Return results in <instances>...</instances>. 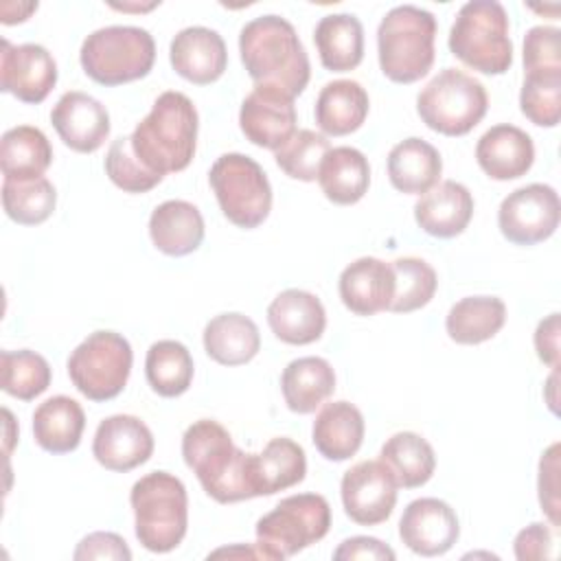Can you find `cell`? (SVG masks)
<instances>
[{"mask_svg":"<svg viewBox=\"0 0 561 561\" xmlns=\"http://www.w3.org/2000/svg\"><path fill=\"white\" fill-rule=\"evenodd\" d=\"M394 550L390 546H386L383 541H379L377 537H348L344 539L335 552L333 559L335 561H355V559H373V561H394Z\"/></svg>","mask_w":561,"mask_h":561,"instance_id":"obj_48","label":"cell"},{"mask_svg":"<svg viewBox=\"0 0 561 561\" xmlns=\"http://www.w3.org/2000/svg\"><path fill=\"white\" fill-rule=\"evenodd\" d=\"M320 64L333 72L355 70L364 59V26L353 13L320 18L313 31Z\"/></svg>","mask_w":561,"mask_h":561,"instance_id":"obj_33","label":"cell"},{"mask_svg":"<svg viewBox=\"0 0 561 561\" xmlns=\"http://www.w3.org/2000/svg\"><path fill=\"white\" fill-rule=\"evenodd\" d=\"M215 557H248V559H261V552L256 546H234V548H219L208 554V559Z\"/></svg>","mask_w":561,"mask_h":561,"instance_id":"obj_50","label":"cell"},{"mask_svg":"<svg viewBox=\"0 0 561 561\" xmlns=\"http://www.w3.org/2000/svg\"><path fill=\"white\" fill-rule=\"evenodd\" d=\"M153 454V434L147 423L134 414H112L94 432L92 456L110 471H131L145 465Z\"/></svg>","mask_w":561,"mask_h":561,"instance_id":"obj_17","label":"cell"},{"mask_svg":"<svg viewBox=\"0 0 561 561\" xmlns=\"http://www.w3.org/2000/svg\"><path fill=\"white\" fill-rule=\"evenodd\" d=\"M484 85L458 68L440 70L416 96L421 121L443 136L469 134L486 114Z\"/></svg>","mask_w":561,"mask_h":561,"instance_id":"obj_9","label":"cell"},{"mask_svg":"<svg viewBox=\"0 0 561 561\" xmlns=\"http://www.w3.org/2000/svg\"><path fill=\"white\" fill-rule=\"evenodd\" d=\"M199 116L193 101L178 90L162 92L149 114L131 131V147L140 162L158 173L184 171L197 147Z\"/></svg>","mask_w":561,"mask_h":561,"instance_id":"obj_3","label":"cell"},{"mask_svg":"<svg viewBox=\"0 0 561 561\" xmlns=\"http://www.w3.org/2000/svg\"><path fill=\"white\" fill-rule=\"evenodd\" d=\"M2 390L20 401H33L50 386V366L48 362L28 348L2 351Z\"/></svg>","mask_w":561,"mask_h":561,"instance_id":"obj_40","label":"cell"},{"mask_svg":"<svg viewBox=\"0 0 561 561\" xmlns=\"http://www.w3.org/2000/svg\"><path fill=\"white\" fill-rule=\"evenodd\" d=\"M473 217V197L456 180H443L425 191L414 204L419 228L438 239H451L465 232Z\"/></svg>","mask_w":561,"mask_h":561,"instance_id":"obj_22","label":"cell"},{"mask_svg":"<svg viewBox=\"0 0 561 561\" xmlns=\"http://www.w3.org/2000/svg\"><path fill=\"white\" fill-rule=\"evenodd\" d=\"M131 344L116 331L90 333L68 357V377L90 401H110L123 392L131 373Z\"/></svg>","mask_w":561,"mask_h":561,"instance_id":"obj_11","label":"cell"},{"mask_svg":"<svg viewBox=\"0 0 561 561\" xmlns=\"http://www.w3.org/2000/svg\"><path fill=\"white\" fill-rule=\"evenodd\" d=\"M476 160L491 180H517L530 171L535 162V145L524 129L500 123L480 136Z\"/></svg>","mask_w":561,"mask_h":561,"instance_id":"obj_21","label":"cell"},{"mask_svg":"<svg viewBox=\"0 0 561 561\" xmlns=\"http://www.w3.org/2000/svg\"><path fill=\"white\" fill-rule=\"evenodd\" d=\"M208 182L224 217L245 230L261 226L272 210V186L263 167L245 153L219 156Z\"/></svg>","mask_w":561,"mask_h":561,"instance_id":"obj_10","label":"cell"},{"mask_svg":"<svg viewBox=\"0 0 561 561\" xmlns=\"http://www.w3.org/2000/svg\"><path fill=\"white\" fill-rule=\"evenodd\" d=\"M105 173L125 193H147L162 182V175L149 171L131 147L129 136L116 138L105 156Z\"/></svg>","mask_w":561,"mask_h":561,"instance_id":"obj_43","label":"cell"},{"mask_svg":"<svg viewBox=\"0 0 561 561\" xmlns=\"http://www.w3.org/2000/svg\"><path fill=\"white\" fill-rule=\"evenodd\" d=\"M75 561H92V559H105V561H129L131 550L127 548V541L116 533H90L79 541L72 554Z\"/></svg>","mask_w":561,"mask_h":561,"instance_id":"obj_46","label":"cell"},{"mask_svg":"<svg viewBox=\"0 0 561 561\" xmlns=\"http://www.w3.org/2000/svg\"><path fill=\"white\" fill-rule=\"evenodd\" d=\"M272 333L294 346H305L322 337L327 313L318 296L305 289H285L267 307Z\"/></svg>","mask_w":561,"mask_h":561,"instance_id":"obj_23","label":"cell"},{"mask_svg":"<svg viewBox=\"0 0 561 561\" xmlns=\"http://www.w3.org/2000/svg\"><path fill=\"white\" fill-rule=\"evenodd\" d=\"M368 92L353 79L329 81L316 99V123L327 136L357 131L368 116Z\"/></svg>","mask_w":561,"mask_h":561,"instance_id":"obj_28","label":"cell"},{"mask_svg":"<svg viewBox=\"0 0 561 561\" xmlns=\"http://www.w3.org/2000/svg\"><path fill=\"white\" fill-rule=\"evenodd\" d=\"M394 296L390 302L392 313H410L425 307L438 287L434 267L419 256H401L392 263Z\"/></svg>","mask_w":561,"mask_h":561,"instance_id":"obj_39","label":"cell"},{"mask_svg":"<svg viewBox=\"0 0 561 561\" xmlns=\"http://www.w3.org/2000/svg\"><path fill=\"white\" fill-rule=\"evenodd\" d=\"M50 123L64 145L77 153H94L112 129L107 107L79 90L59 96L50 112Z\"/></svg>","mask_w":561,"mask_h":561,"instance_id":"obj_18","label":"cell"},{"mask_svg":"<svg viewBox=\"0 0 561 561\" xmlns=\"http://www.w3.org/2000/svg\"><path fill=\"white\" fill-rule=\"evenodd\" d=\"M204 351L221 366H241L261 351V333L252 318L230 311L215 316L204 327Z\"/></svg>","mask_w":561,"mask_h":561,"instance_id":"obj_29","label":"cell"},{"mask_svg":"<svg viewBox=\"0 0 561 561\" xmlns=\"http://www.w3.org/2000/svg\"><path fill=\"white\" fill-rule=\"evenodd\" d=\"M280 390L291 412L311 414L335 390L333 366L324 357H298L285 366L280 375Z\"/></svg>","mask_w":561,"mask_h":561,"instance_id":"obj_32","label":"cell"},{"mask_svg":"<svg viewBox=\"0 0 561 561\" xmlns=\"http://www.w3.org/2000/svg\"><path fill=\"white\" fill-rule=\"evenodd\" d=\"M169 61L182 79L195 85H208L228 68L226 42L213 28L186 26L171 39Z\"/></svg>","mask_w":561,"mask_h":561,"instance_id":"obj_19","label":"cell"},{"mask_svg":"<svg viewBox=\"0 0 561 561\" xmlns=\"http://www.w3.org/2000/svg\"><path fill=\"white\" fill-rule=\"evenodd\" d=\"M331 506L320 493H298L280 500L256 522V548L261 559L283 561L327 537Z\"/></svg>","mask_w":561,"mask_h":561,"instance_id":"obj_8","label":"cell"},{"mask_svg":"<svg viewBox=\"0 0 561 561\" xmlns=\"http://www.w3.org/2000/svg\"><path fill=\"white\" fill-rule=\"evenodd\" d=\"M401 541L421 557L445 554L460 537L456 511L438 497L412 500L399 519Z\"/></svg>","mask_w":561,"mask_h":561,"instance_id":"obj_16","label":"cell"},{"mask_svg":"<svg viewBox=\"0 0 561 561\" xmlns=\"http://www.w3.org/2000/svg\"><path fill=\"white\" fill-rule=\"evenodd\" d=\"M241 61L254 85H272L291 99L302 94L311 66L307 50L294 28L280 15H259L239 33Z\"/></svg>","mask_w":561,"mask_h":561,"instance_id":"obj_1","label":"cell"},{"mask_svg":"<svg viewBox=\"0 0 561 561\" xmlns=\"http://www.w3.org/2000/svg\"><path fill=\"white\" fill-rule=\"evenodd\" d=\"M307 456L305 449L287 438H272L261 454H252V482L256 497L274 495L305 480Z\"/></svg>","mask_w":561,"mask_h":561,"instance_id":"obj_30","label":"cell"},{"mask_svg":"<svg viewBox=\"0 0 561 561\" xmlns=\"http://www.w3.org/2000/svg\"><path fill=\"white\" fill-rule=\"evenodd\" d=\"M364 416L351 401L327 403L311 427V440L320 456L333 462L348 460L355 456L364 440Z\"/></svg>","mask_w":561,"mask_h":561,"instance_id":"obj_25","label":"cell"},{"mask_svg":"<svg viewBox=\"0 0 561 561\" xmlns=\"http://www.w3.org/2000/svg\"><path fill=\"white\" fill-rule=\"evenodd\" d=\"M515 557L519 561H533V559H552L554 557V537L552 530L541 524L533 522L530 526L522 528L513 541Z\"/></svg>","mask_w":561,"mask_h":561,"instance_id":"obj_47","label":"cell"},{"mask_svg":"<svg viewBox=\"0 0 561 561\" xmlns=\"http://www.w3.org/2000/svg\"><path fill=\"white\" fill-rule=\"evenodd\" d=\"M379 460L392 471L394 480L403 489H416L430 482L436 469V456L432 445L416 432L392 434L379 451Z\"/></svg>","mask_w":561,"mask_h":561,"instance_id":"obj_36","label":"cell"},{"mask_svg":"<svg viewBox=\"0 0 561 561\" xmlns=\"http://www.w3.org/2000/svg\"><path fill=\"white\" fill-rule=\"evenodd\" d=\"M561 219L559 195L550 184L533 182L508 193L497 210L504 239L515 245H535L554 234Z\"/></svg>","mask_w":561,"mask_h":561,"instance_id":"obj_12","label":"cell"},{"mask_svg":"<svg viewBox=\"0 0 561 561\" xmlns=\"http://www.w3.org/2000/svg\"><path fill=\"white\" fill-rule=\"evenodd\" d=\"M239 127L252 145L276 151L296 131L294 99L278 88L254 85L241 103Z\"/></svg>","mask_w":561,"mask_h":561,"instance_id":"obj_15","label":"cell"},{"mask_svg":"<svg viewBox=\"0 0 561 561\" xmlns=\"http://www.w3.org/2000/svg\"><path fill=\"white\" fill-rule=\"evenodd\" d=\"M519 110L539 127H557L561 118V72L526 75L519 92Z\"/></svg>","mask_w":561,"mask_h":561,"instance_id":"obj_42","label":"cell"},{"mask_svg":"<svg viewBox=\"0 0 561 561\" xmlns=\"http://www.w3.org/2000/svg\"><path fill=\"white\" fill-rule=\"evenodd\" d=\"M436 18L421 7L390 9L377 28V55L381 72L394 83L423 79L434 64Z\"/></svg>","mask_w":561,"mask_h":561,"instance_id":"obj_5","label":"cell"},{"mask_svg":"<svg viewBox=\"0 0 561 561\" xmlns=\"http://www.w3.org/2000/svg\"><path fill=\"white\" fill-rule=\"evenodd\" d=\"M561 31L554 26H533L524 37V72L543 75L561 72Z\"/></svg>","mask_w":561,"mask_h":561,"instance_id":"obj_44","label":"cell"},{"mask_svg":"<svg viewBox=\"0 0 561 561\" xmlns=\"http://www.w3.org/2000/svg\"><path fill=\"white\" fill-rule=\"evenodd\" d=\"M57 83V61L42 44H11L2 39L0 90L22 103H42Z\"/></svg>","mask_w":561,"mask_h":561,"instance_id":"obj_14","label":"cell"},{"mask_svg":"<svg viewBox=\"0 0 561 561\" xmlns=\"http://www.w3.org/2000/svg\"><path fill=\"white\" fill-rule=\"evenodd\" d=\"M337 291L344 307L355 316L388 311L394 296L392 265L375 256H359L342 270Z\"/></svg>","mask_w":561,"mask_h":561,"instance_id":"obj_20","label":"cell"},{"mask_svg":"<svg viewBox=\"0 0 561 561\" xmlns=\"http://www.w3.org/2000/svg\"><path fill=\"white\" fill-rule=\"evenodd\" d=\"M537 357L550 368L559 366V313L546 316L535 329Z\"/></svg>","mask_w":561,"mask_h":561,"instance_id":"obj_49","label":"cell"},{"mask_svg":"<svg viewBox=\"0 0 561 561\" xmlns=\"http://www.w3.org/2000/svg\"><path fill=\"white\" fill-rule=\"evenodd\" d=\"M53 162V147L46 134L33 125H18L2 134L0 169L4 180H35Z\"/></svg>","mask_w":561,"mask_h":561,"instance_id":"obj_34","label":"cell"},{"mask_svg":"<svg viewBox=\"0 0 561 561\" xmlns=\"http://www.w3.org/2000/svg\"><path fill=\"white\" fill-rule=\"evenodd\" d=\"M85 427V412L79 401L55 394L33 412L35 443L48 454H70L79 447Z\"/></svg>","mask_w":561,"mask_h":561,"instance_id":"obj_27","label":"cell"},{"mask_svg":"<svg viewBox=\"0 0 561 561\" xmlns=\"http://www.w3.org/2000/svg\"><path fill=\"white\" fill-rule=\"evenodd\" d=\"M557 368H559V366H554V368H552V375H550V379H548V383H546V386H548V390H550V392H548V408H550V410H552L554 414H557V397H554V383H557Z\"/></svg>","mask_w":561,"mask_h":561,"instance_id":"obj_51","label":"cell"},{"mask_svg":"<svg viewBox=\"0 0 561 561\" xmlns=\"http://www.w3.org/2000/svg\"><path fill=\"white\" fill-rule=\"evenodd\" d=\"M329 149L331 142L327 136L316 134L313 129H296L291 138L274 151V160L285 175L300 182H313L318 180L320 164Z\"/></svg>","mask_w":561,"mask_h":561,"instance_id":"obj_41","label":"cell"},{"mask_svg":"<svg viewBox=\"0 0 561 561\" xmlns=\"http://www.w3.org/2000/svg\"><path fill=\"white\" fill-rule=\"evenodd\" d=\"M318 184L329 202L337 206L357 204L370 184L368 158L346 145L329 149L318 171Z\"/></svg>","mask_w":561,"mask_h":561,"instance_id":"obj_31","label":"cell"},{"mask_svg":"<svg viewBox=\"0 0 561 561\" xmlns=\"http://www.w3.org/2000/svg\"><path fill=\"white\" fill-rule=\"evenodd\" d=\"M443 160L434 145L423 138H405L388 153L390 184L408 195H423L438 184Z\"/></svg>","mask_w":561,"mask_h":561,"instance_id":"obj_26","label":"cell"},{"mask_svg":"<svg viewBox=\"0 0 561 561\" xmlns=\"http://www.w3.org/2000/svg\"><path fill=\"white\" fill-rule=\"evenodd\" d=\"M559 443H552L539 460V478H537V491H539V504L541 511L548 515L550 524L559 528Z\"/></svg>","mask_w":561,"mask_h":561,"instance_id":"obj_45","label":"cell"},{"mask_svg":"<svg viewBox=\"0 0 561 561\" xmlns=\"http://www.w3.org/2000/svg\"><path fill=\"white\" fill-rule=\"evenodd\" d=\"M149 237L162 254L186 256L204 241V217L186 199H167L149 217Z\"/></svg>","mask_w":561,"mask_h":561,"instance_id":"obj_24","label":"cell"},{"mask_svg":"<svg viewBox=\"0 0 561 561\" xmlns=\"http://www.w3.org/2000/svg\"><path fill=\"white\" fill-rule=\"evenodd\" d=\"M136 539L149 552H171L188 528V495L184 482L169 471H151L134 482L129 493Z\"/></svg>","mask_w":561,"mask_h":561,"instance_id":"obj_4","label":"cell"},{"mask_svg":"<svg viewBox=\"0 0 561 561\" xmlns=\"http://www.w3.org/2000/svg\"><path fill=\"white\" fill-rule=\"evenodd\" d=\"M397 480L381 460H362L353 465L340 482L344 513L359 526L386 522L397 504Z\"/></svg>","mask_w":561,"mask_h":561,"instance_id":"obj_13","label":"cell"},{"mask_svg":"<svg viewBox=\"0 0 561 561\" xmlns=\"http://www.w3.org/2000/svg\"><path fill=\"white\" fill-rule=\"evenodd\" d=\"M83 72L101 85H123L142 79L156 61V42L140 26H103L92 31L79 50Z\"/></svg>","mask_w":561,"mask_h":561,"instance_id":"obj_7","label":"cell"},{"mask_svg":"<svg viewBox=\"0 0 561 561\" xmlns=\"http://www.w3.org/2000/svg\"><path fill=\"white\" fill-rule=\"evenodd\" d=\"M506 322V305L497 296H467L451 305L445 331L456 344H482Z\"/></svg>","mask_w":561,"mask_h":561,"instance_id":"obj_35","label":"cell"},{"mask_svg":"<svg viewBox=\"0 0 561 561\" xmlns=\"http://www.w3.org/2000/svg\"><path fill=\"white\" fill-rule=\"evenodd\" d=\"M57 204V191L48 178L35 180H4L2 206L9 219L20 226L44 224Z\"/></svg>","mask_w":561,"mask_h":561,"instance_id":"obj_38","label":"cell"},{"mask_svg":"<svg viewBox=\"0 0 561 561\" xmlns=\"http://www.w3.org/2000/svg\"><path fill=\"white\" fill-rule=\"evenodd\" d=\"M182 458L215 502L234 504L256 497L252 454L241 451L221 423L199 419L188 425L182 436Z\"/></svg>","mask_w":561,"mask_h":561,"instance_id":"obj_2","label":"cell"},{"mask_svg":"<svg viewBox=\"0 0 561 561\" xmlns=\"http://www.w3.org/2000/svg\"><path fill=\"white\" fill-rule=\"evenodd\" d=\"M193 370V357L178 340H158L147 351L145 377L151 390L160 397L173 399L184 394L191 388Z\"/></svg>","mask_w":561,"mask_h":561,"instance_id":"obj_37","label":"cell"},{"mask_svg":"<svg viewBox=\"0 0 561 561\" xmlns=\"http://www.w3.org/2000/svg\"><path fill=\"white\" fill-rule=\"evenodd\" d=\"M449 50L482 75H504L513 66L508 13L497 0H471L460 7L449 28Z\"/></svg>","mask_w":561,"mask_h":561,"instance_id":"obj_6","label":"cell"}]
</instances>
